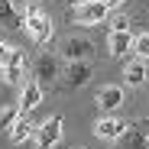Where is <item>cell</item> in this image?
<instances>
[{
	"label": "cell",
	"mask_w": 149,
	"mask_h": 149,
	"mask_svg": "<svg viewBox=\"0 0 149 149\" xmlns=\"http://www.w3.org/2000/svg\"><path fill=\"white\" fill-rule=\"evenodd\" d=\"M123 130H127V123H120V120H113V117H101L97 127H94V136H97V139H117Z\"/></svg>",
	"instance_id": "obj_8"
},
{
	"label": "cell",
	"mask_w": 149,
	"mask_h": 149,
	"mask_svg": "<svg viewBox=\"0 0 149 149\" xmlns=\"http://www.w3.org/2000/svg\"><path fill=\"white\" fill-rule=\"evenodd\" d=\"M123 74H127V84L139 88V84L146 81V65H143V62H130V65H127V71H123Z\"/></svg>",
	"instance_id": "obj_16"
},
{
	"label": "cell",
	"mask_w": 149,
	"mask_h": 149,
	"mask_svg": "<svg viewBox=\"0 0 149 149\" xmlns=\"http://www.w3.org/2000/svg\"><path fill=\"white\" fill-rule=\"evenodd\" d=\"M10 55H13V45H7V42H0V68H3V65L10 62Z\"/></svg>",
	"instance_id": "obj_18"
},
{
	"label": "cell",
	"mask_w": 149,
	"mask_h": 149,
	"mask_svg": "<svg viewBox=\"0 0 149 149\" xmlns=\"http://www.w3.org/2000/svg\"><path fill=\"white\" fill-rule=\"evenodd\" d=\"M29 136H33V123H29L26 117H19L13 127H10V139H13V143H26Z\"/></svg>",
	"instance_id": "obj_14"
},
{
	"label": "cell",
	"mask_w": 149,
	"mask_h": 149,
	"mask_svg": "<svg viewBox=\"0 0 149 149\" xmlns=\"http://www.w3.org/2000/svg\"><path fill=\"white\" fill-rule=\"evenodd\" d=\"M78 3H88V0H78Z\"/></svg>",
	"instance_id": "obj_21"
},
{
	"label": "cell",
	"mask_w": 149,
	"mask_h": 149,
	"mask_svg": "<svg viewBox=\"0 0 149 149\" xmlns=\"http://www.w3.org/2000/svg\"><path fill=\"white\" fill-rule=\"evenodd\" d=\"M107 13H110V7L104 3V0H88V3H78V7L71 10L74 23H81V26H91V23L107 19Z\"/></svg>",
	"instance_id": "obj_2"
},
{
	"label": "cell",
	"mask_w": 149,
	"mask_h": 149,
	"mask_svg": "<svg viewBox=\"0 0 149 149\" xmlns=\"http://www.w3.org/2000/svg\"><path fill=\"white\" fill-rule=\"evenodd\" d=\"M127 29H130L127 16H117V19H113V26H110V33H127Z\"/></svg>",
	"instance_id": "obj_19"
},
{
	"label": "cell",
	"mask_w": 149,
	"mask_h": 149,
	"mask_svg": "<svg viewBox=\"0 0 149 149\" xmlns=\"http://www.w3.org/2000/svg\"><path fill=\"white\" fill-rule=\"evenodd\" d=\"M39 101H42V84H39V81H33V84L23 88L19 110H23V113H29V110H36V107H39Z\"/></svg>",
	"instance_id": "obj_12"
},
{
	"label": "cell",
	"mask_w": 149,
	"mask_h": 149,
	"mask_svg": "<svg viewBox=\"0 0 149 149\" xmlns=\"http://www.w3.org/2000/svg\"><path fill=\"white\" fill-rule=\"evenodd\" d=\"M62 139V117H52V120H45L39 133H36V149H52L55 143Z\"/></svg>",
	"instance_id": "obj_4"
},
{
	"label": "cell",
	"mask_w": 149,
	"mask_h": 149,
	"mask_svg": "<svg viewBox=\"0 0 149 149\" xmlns=\"http://www.w3.org/2000/svg\"><path fill=\"white\" fill-rule=\"evenodd\" d=\"M107 45H110V55H117V58L127 55L130 49H133V36H130V29H127V33H110V42H107Z\"/></svg>",
	"instance_id": "obj_13"
},
{
	"label": "cell",
	"mask_w": 149,
	"mask_h": 149,
	"mask_svg": "<svg viewBox=\"0 0 149 149\" xmlns=\"http://www.w3.org/2000/svg\"><path fill=\"white\" fill-rule=\"evenodd\" d=\"M133 52H136L139 58H149V33H143V36L133 39Z\"/></svg>",
	"instance_id": "obj_17"
},
{
	"label": "cell",
	"mask_w": 149,
	"mask_h": 149,
	"mask_svg": "<svg viewBox=\"0 0 149 149\" xmlns=\"http://www.w3.org/2000/svg\"><path fill=\"white\" fill-rule=\"evenodd\" d=\"M91 52H94L91 39H68V42H65V58H68V62H88Z\"/></svg>",
	"instance_id": "obj_7"
},
{
	"label": "cell",
	"mask_w": 149,
	"mask_h": 149,
	"mask_svg": "<svg viewBox=\"0 0 149 149\" xmlns=\"http://www.w3.org/2000/svg\"><path fill=\"white\" fill-rule=\"evenodd\" d=\"M23 26L33 33L36 45H49V39H52V19H45V16H42V10H39L36 3H33V7H26V13H23Z\"/></svg>",
	"instance_id": "obj_1"
},
{
	"label": "cell",
	"mask_w": 149,
	"mask_h": 149,
	"mask_svg": "<svg viewBox=\"0 0 149 149\" xmlns=\"http://www.w3.org/2000/svg\"><path fill=\"white\" fill-rule=\"evenodd\" d=\"M0 26H7V29H19L23 26V13L16 10L13 0H0Z\"/></svg>",
	"instance_id": "obj_10"
},
{
	"label": "cell",
	"mask_w": 149,
	"mask_h": 149,
	"mask_svg": "<svg viewBox=\"0 0 149 149\" xmlns=\"http://www.w3.org/2000/svg\"><path fill=\"white\" fill-rule=\"evenodd\" d=\"M120 104H123V88H120V84H110V88H104V91H97V107H101L104 113L117 110Z\"/></svg>",
	"instance_id": "obj_6"
},
{
	"label": "cell",
	"mask_w": 149,
	"mask_h": 149,
	"mask_svg": "<svg viewBox=\"0 0 149 149\" xmlns=\"http://www.w3.org/2000/svg\"><path fill=\"white\" fill-rule=\"evenodd\" d=\"M19 117H23L19 104H7V107H0V130H10Z\"/></svg>",
	"instance_id": "obj_15"
},
{
	"label": "cell",
	"mask_w": 149,
	"mask_h": 149,
	"mask_svg": "<svg viewBox=\"0 0 149 149\" xmlns=\"http://www.w3.org/2000/svg\"><path fill=\"white\" fill-rule=\"evenodd\" d=\"M3 81L7 84H19L23 81V52H19V49H13L10 62L3 65Z\"/></svg>",
	"instance_id": "obj_11"
},
{
	"label": "cell",
	"mask_w": 149,
	"mask_h": 149,
	"mask_svg": "<svg viewBox=\"0 0 149 149\" xmlns=\"http://www.w3.org/2000/svg\"><path fill=\"white\" fill-rule=\"evenodd\" d=\"M88 78H91V62H68V68H65L68 88H81V84H88Z\"/></svg>",
	"instance_id": "obj_5"
},
{
	"label": "cell",
	"mask_w": 149,
	"mask_h": 149,
	"mask_svg": "<svg viewBox=\"0 0 149 149\" xmlns=\"http://www.w3.org/2000/svg\"><path fill=\"white\" fill-rule=\"evenodd\" d=\"M104 3H107V7L113 10V7H120V3H123V0H104Z\"/></svg>",
	"instance_id": "obj_20"
},
{
	"label": "cell",
	"mask_w": 149,
	"mask_h": 149,
	"mask_svg": "<svg viewBox=\"0 0 149 149\" xmlns=\"http://www.w3.org/2000/svg\"><path fill=\"white\" fill-rule=\"evenodd\" d=\"M117 149H149V123L123 130L117 136Z\"/></svg>",
	"instance_id": "obj_3"
},
{
	"label": "cell",
	"mask_w": 149,
	"mask_h": 149,
	"mask_svg": "<svg viewBox=\"0 0 149 149\" xmlns=\"http://www.w3.org/2000/svg\"><path fill=\"white\" fill-rule=\"evenodd\" d=\"M55 78H58V58L39 55V62H36V81L45 84V81H55Z\"/></svg>",
	"instance_id": "obj_9"
}]
</instances>
